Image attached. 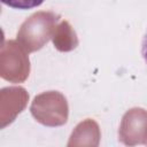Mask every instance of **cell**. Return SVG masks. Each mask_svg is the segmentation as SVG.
I'll return each mask as SVG.
<instances>
[{
	"label": "cell",
	"mask_w": 147,
	"mask_h": 147,
	"mask_svg": "<svg viewBox=\"0 0 147 147\" xmlns=\"http://www.w3.org/2000/svg\"><path fill=\"white\" fill-rule=\"evenodd\" d=\"M141 55H142L145 63L147 64V31H146L144 39H142V42H141Z\"/></svg>",
	"instance_id": "7a4b0ae2"
},
{
	"label": "cell",
	"mask_w": 147,
	"mask_h": 147,
	"mask_svg": "<svg viewBox=\"0 0 147 147\" xmlns=\"http://www.w3.org/2000/svg\"><path fill=\"white\" fill-rule=\"evenodd\" d=\"M45 0H1V2L8 7L15 9H32L40 6Z\"/></svg>",
	"instance_id": "6da1fadb"
}]
</instances>
